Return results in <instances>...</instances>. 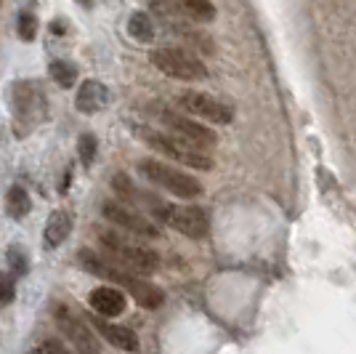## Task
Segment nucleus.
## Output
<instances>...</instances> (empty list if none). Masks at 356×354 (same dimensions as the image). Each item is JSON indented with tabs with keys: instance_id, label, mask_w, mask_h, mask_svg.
Instances as JSON below:
<instances>
[{
	"instance_id": "nucleus-1",
	"label": "nucleus",
	"mask_w": 356,
	"mask_h": 354,
	"mask_svg": "<svg viewBox=\"0 0 356 354\" xmlns=\"http://www.w3.org/2000/svg\"><path fill=\"white\" fill-rule=\"evenodd\" d=\"M77 264L83 266L86 272H90L93 277H102V280H109V282H115V285H120V288H125V291L131 293V298H136V304L144 307V309H160L165 304V293L157 285L136 277L134 272L112 264V261H104L102 256L86 251V248L77 253Z\"/></svg>"
},
{
	"instance_id": "nucleus-2",
	"label": "nucleus",
	"mask_w": 356,
	"mask_h": 354,
	"mask_svg": "<svg viewBox=\"0 0 356 354\" xmlns=\"http://www.w3.org/2000/svg\"><path fill=\"white\" fill-rule=\"evenodd\" d=\"M96 235L102 248L109 253V261L112 264L122 266L134 275H152L157 272L160 266V256L154 251H149L144 245H138L134 240H125L122 235H118L115 229H104V226H96Z\"/></svg>"
},
{
	"instance_id": "nucleus-3",
	"label": "nucleus",
	"mask_w": 356,
	"mask_h": 354,
	"mask_svg": "<svg viewBox=\"0 0 356 354\" xmlns=\"http://www.w3.org/2000/svg\"><path fill=\"white\" fill-rule=\"evenodd\" d=\"M136 136L149 144L152 149H157L163 157L178 162V165H186V168H194V171H210L213 168V160L202 149L192 147L186 141H181L178 136L168 131H157V128H147V125H138L136 128Z\"/></svg>"
},
{
	"instance_id": "nucleus-4",
	"label": "nucleus",
	"mask_w": 356,
	"mask_h": 354,
	"mask_svg": "<svg viewBox=\"0 0 356 354\" xmlns=\"http://www.w3.org/2000/svg\"><path fill=\"white\" fill-rule=\"evenodd\" d=\"M138 171L154 187L176 194V197H184V200H194V197H200V194L205 192L200 178H194L186 171H178L176 165H168V162L157 160V157H144V160L138 162Z\"/></svg>"
},
{
	"instance_id": "nucleus-5",
	"label": "nucleus",
	"mask_w": 356,
	"mask_h": 354,
	"mask_svg": "<svg viewBox=\"0 0 356 354\" xmlns=\"http://www.w3.org/2000/svg\"><path fill=\"white\" fill-rule=\"evenodd\" d=\"M152 64L163 75L173 77V80H184V83H200L208 77V67L200 56H194L186 48H176V45H163L152 51Z\"/></svg>"
},
{
	"instance_id": "nucleus-6",
	"label": "nucleus",
	"mask_w": 356,
	"mask_h": 354,
	"mask_svg": "<svg viewBox=\"0 0 356 354\" xmlns=\"http://www.w3.org/2000/svg\"><path fill=\"white\" fill-rule=\"evenodd\" d=\"M176 104L186 115L208 120V123H216V125H229L234 120V112H232L229 104H223L221 99L202 93V91H184V93L176 96Z\"/></svg>"
},
{
	"instance_id": "nucleus-7",
	"label": "nucleus",
	"mask_w": 356,
	"mask_h": 354,
	"mask_svg": "<svg viewBox=\"0 0 356 354\" xmlns=\"http://www.w3.org/2000/svg\"><path fill=\"white\" fill-rule=\"evenodd\" d=\"M160 123H163V128H168V133H173L181 141L202 149V152L218 144V136L213 133V128H205L202 123H197V120H192L184 112H168L165 109L163 115H160Z\"/></svg>"
},
{
	"instance_id": "nucleus-8",
	"label": "nucleus",
	"mask_w": 356,
	"mask_h": 354,
	"mask_svg": "<svg viewBox=\"0 0 356 354\" xmlns=\"http://www.w3.org/2000/svg\"><path fill=\"white\" fill-rule=\"evenodd\" d=\"M102 213H104L109 222L120 226V229H125V232H131L136 237H147V240H154V237H160V229H157V224L149 222L147 216L141 213V210H136V208L125 206V203H115V200H106L104 206H102Z\"/></svg>"
},
{
	"instance_id": "nucleus-9",
	"label": "nucleus",
	"mask_w": 356,
	"mask_h": 354,
	"mask_svg": "<svg viewBox=\"0 0 356 354\" xmlns=\"http://www.w3.org/2000/svg\"><path fill=\"white\" fill-rule=\"evenodd\" d=\"M11 102H14L16 120L24 123V125H30V128L32 125H38V123L45 118V99H43V93L38 91L35 83H27V80L14 83Z\"/></svg>"
},
{
	"instance_id": "nucleus-10",
	"label": "nucleus",
	"mask_w": 356,
	"mask_h": 354,
	"mask_svg": "<svg viewBox=\"0 0 356 354\" xmlns=\"http://www.w3.org/2000/svg\"><path fill=\"white\" fill-rule=\"evenodd\" d=\"M56 325H59L61 336L72 344V349L77 354H99L96 336L74 314H70L67 309H56Z\"/></svg>"
},
{
	"instance_id": "nucleus-11",
	"label": "nucleus",
	"mask_w": 356,
	"mask_h": 354,
	"mask_svg": "<svg viewBox=\"0 0 356 354\" xmlns=\"http://www.w3.org/2000/svg\"><path fill=\"white\" fill-rule=\"evenodd\" d=\"M88 301H90V309L99 311L102 317H118V314H122L125 307H128L125 293H122L120 288H115V285H102V288H96V291L88 295Z\"/></svg>"
},
{
	"instance_id": "nucleus-12",
	"label": "nucleus",
	"mask_w": 356,
	"mask_h": 354,
	"mask_svg": "<svg viewBox=\"0 0 356 354\" xmlns=\"http://www.w3.org/2000/svg\"><path fill=\"white\" fill-rule=\"evenodd\" d=\"M106 104H109V91H106L104 83H99V80H86V83L77 88L74 107H77L83 115L102 112Z\"/></svg>"
},
{
	"instance_id": "nucleus-13",
	"label": "nucleus",
	"mask_w": 356,
	"mask_h": 354,
	"mask_svg": "<svg viewBox=\"0 0 356 354\" xmlns=\"http://www.w3.org/2000/svg\"><path fill=\"white\" fill-rule=\"evenodd\" d=\"M93 325H96V330L104 336V341H109L112 346H118V349H122V352H128V354L138 352V336H136L131 328L106 323V320H93Z\"/></svg>"
},
{
	"instance_id": "nucleus-14",
	"label": "nucleus",
	"mask_w": 356,
	"mask_h": 354,
	"mask_svg": "<svg viewBox=\"0 0 356 354\" xmlns=\"http://www.w3.org/2000/svg\"><path fill=\"white\" fill-rule=\"evenodd\" d=\"M72 232V216H70V210H54L51 216H48V222H45V232H43V240L48 248H59L61 243L70 237Z\"/></svg>"
},
{
	"instance_id": "nucleus-15",
	"label": "nucleus",
	"mask_w": 356,
	"mask_h": 354,
	"mask_svg": "<svg viewBox=\"0 0 356 354\" xmlns=\"http://www.w3.org/2000/svg\"><path fill=\"white\" fill-rule=\"evenodd\" d=\"M128 32H131V38H136L138 43H152L154 35H157V27H154V22H152L149 14L136 11V14L128 19Z\"/></svg>"
},
{
	"instance_id": "nucleus-16",
	"label": "nucleus",
	"mask_w": 356,
	"mask_h": 354,
	"mask_svg": "<svg viewBox=\"0 0 356 354\" xmlns=\"http://www.w3.org/2000/svg\"><path fill=\"white\" fill-rule=\"evenodd\" d=\"M30 194L27 190H22V187H11L8 192H6V210L14 216V219H24L27 213H30Z\"/></svg>"
},
{
	"instance_id": "nucleus-17",
	"label": "nucleus",
	"mask_w": 356,
	"mask_h": 354,
	"mask_svg": "<svg viewBox=\"0 0 356 354\" xmlns=\"http://www.w3.org/2000/svg\"><path fill=\"white\" fill-rule=\"evenodd\" d=\"M48 75L54 77V83L59 86V88H72L74 80H77V70H74V64L64 59H56L48 64Z\"/></svg>"
},
{
	"instance_id": "nucleus-18",
	"label": "nucleus",
	"mask_w": 356,
	"mask_h": 354,
	"mask_svg": "<svg viewBox=\"0 0 356 354\" xmlns=\"http://www.w3.org/2000/svg\"><path fill=\"white\" fill-rule=\"evenodd\" d=\"M178 11L192 16L194 22H213L216 19V6L208 0H186V3L178 6Z\"/></svg>"
},
{
	"instance_id": "nucleus-19",
	"label": "nucleus",
	"mask_w": 356,
	"mask_h": 354,
	"mask_svg": "<svg viewBox=\"0 0 356 354\" xmlns=\"http://www.w3.org/2000/svg\"><path fill=\"white\" fill-rule=\"evenodd\" d=\"M16 298V280L11 272H0V307L11 304Z\"/></svg>"
},
{
	"instance_id": "nucleus-20",
	"label": "nucleus",
	"mask_w": 356,
	"mask_h": 354,
	"mask_svg": "<svg viewBox=\"0 0 356 354\" xmlns=\"http://www.w3.org/2000/svg\"><path fill=\"white\" fill-rule=\"evenodd\" d=\"M77 149H80V160H83V165H90L93 157H96V139H93V133H83L80 141H77Z\"/></svg>"
},
{
	"instance_id": "nucleus-21",
	"label": "nucleus",
	"mask_w": 356,
	"mask_h": 354,
	"mask_svg": "<svg viewBox=\"0 0 356 354\" xmlns=\"http://www.w3.org/2000/svg\"><path fill=\"white\" fill-rule=\"evenodd\" d=\"M38 35V19L32 14H22L19 16V38L22 40H32Z\"/></svg>"
},
{
	"instance_id": "nucleus-22",
	"label": "nucleus",
	"mask_w": 356,
	"mask_h": 354,
	"mask_svg": "<svg viewBox=\"0 0 356 354\" xmlns=\"http://www.w3.org/2000/svg\"><path fill=\"white\" fill-rule=\"evenodd\" d=\"M8 264L14 266V272L16 275H22L24 269H27V264H24V253H22V248H8Z\"/></svg>"
},
{
	"instance_id": "nucleus-23",
	"label": "nucleus",
	"mask_w": 356,
	"mask_h": 354,
	"mask_svg": "<svg viewBox=\"0 0 356 354\" xmlns=\"http://www.w3.org/2000/svg\"><path fill=\"white\" fill-rule=\"evenodd\" d=\"M43 354H72L64 344H59V341H45L43 344Z\"/></svg>"
}]
</instances>
